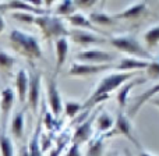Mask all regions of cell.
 <instances>
[{
	"mask_svg": "<svg viewBox=\"0 0 159 156\" xmlns=\"http://www.w3.org/2000/svg\"><path fill=\"white\" fill-rule=\"evenodd\" d=\"M141 75V71L138 73H121L116 71L113 74H107L99 81V84L96 85V88L92 91V93L89 95V98L85 100V103H82V110H89L92 107L98 106L101 102L106 100L112 96V93L116 89L121 87L123 84H126L130 79Z\"/></svg>",
	"mask_w": 159,
	"mask_h": 156,
	"instance_id": "obj_1",
	"label": "cell"
},
{
	"mask_svg": "<svg viewBox=\"0 0 159 156\" xmlns=\"http://www.w3.org/2000/svg\"><path fill=\"white\" fill-rule=\"evenodd\" d=\"M10 46L17 55L25 57L27 60L34 61L42 59V47L38 39L30 33L20 29H13L8 35Z\"/></svg>",
	"mask_w": 159,
	"mask_h": 156,
	"instance_id": "obj_2",
	"label": "cell"
},
{
	"mask_svg": "<svg viewBox=\"0 0 159 156\" xmlns=\"http://www.w3.org/2000/svg\"><path fill=\"white\" fill-rule=\"evenodd\" d=\"M35 25L41 29L45 41H56L59 38H69L70 31L66 28L64 21L56 16H38L35 17Z\"/></svg>",
	"mask_w": 159,
	"mask_h": 156,
	"instance_id": "obj_3",
	"label": "cell"
},
{
	"mask_svg": "<svg viewBox=\"0 0 159 156\" xmlns=\"http://www.w3.org/2000/svg\"><path fill=\"white\" fill-rule=\"evenodd\" d=\"M107 42H109L116 50L123 52V53H129V55H133V56H137V59L138 57H144V59L149 57L148 50H147L145 47H143V45L131 35L113 36V38H110Z\"/></svg>",
	"mask_w": 159,
	"mask_h": 156,
	"instance_id": "obj_4",
	"label": "cell"
},
{
	"mask_svg": "<svg viewBox=\"0 0 159 156\" xmlns=\"http://www.w3.org/2000/svg\"><path fill=\"white\" fill-rule=\"evenodd\" d=\"M41 89H42V74L35 67L28 73V95L27 102L32 113H38L39 102H41Z\"/></svg>",
	"mask_w": 159,
	"mask_h": 156,
	"instance_id": "obj_5",
	"label": "cell"
},
{
	"mask_svg": "<svg viewBox=\"0 0 159 156\" xmlns=\"http://www.w3.org/2000/svg\"><path fill=\"white\" fill-rule=\"evenodd\" d=\"M117 55L113 52L101 49H87L81 50L75 55L77 63H88V64H110L116 60Z\"/></svg>",
	"mask_w": 159,
	"mask_h": 156,
	"instance_id": "obj_6",
	"label": "cell"
},
{
	"mask_svg": "<svg viewBox=\"0 0 159 156\" xmlns=\"http://www.w3.org/2000/svg\"><path fill=\"white\" fill-rule=\"evenodd\" d=\"M116 64H88V63H73L69 69V75L75 78H88L101 74L107 70L115 69Z\"/></svg>",
	"mask_w": 159,
	"mask_h": 156,
	"instance_id": "obj_7",
	"label": "cell"
},
{
	"mask_svg": "<svg viewBox=\"0 0 159 156\" xmlns=\"http://www.w3.org/2000/svg\"><path fill=\"white\" fill-rule=\"evenodd\" d=\"M112 135H121V137L127 138L130 142H133L134 145L140 146V142H138V140L135 138L134 132H133L131 123H130L129 117L123 113V110L119 112L117 117H116V120H115V127H113V130L110 132H107V134H105V137L107 138V137H112Z\"/></svg>",
	"mask_w": 159,
	"mask_h": 156,
	"instance_id": "obj_8",
	"label": "cell"
},
{
	"mask_svg": "<svg viewBox=\"0 0 159 156\" xmlns=\"http://www.w3.org/2000/svg\"><path fill=\"white\" fill-rule=\"evenodd\" d=\"M46 95H48V103L50 107V113L55 117H59L63 112V100L61 95L57 89V81L56 75H49L46 78Z\"/></svg>",
	"mask_w": 159,
	"mask_h": 156,
	"instance_id": "obj_9",
	"label": "cell"
},
{
	"mask_svg": "<svg viewBox=\"0 0 159 156\" xmlns=\"http://www.w3.org/2000/svg\"><path fill=\"white\" fill-rule=\"evenodd\" d=\"M96 113L98 112H95L89 118H85L81 124H78V126L75 127L74 132H73V135H71V144L81 146L82 144L89 142V140L92 138V132H93L92 124H93V121H95Z\"/></svg>",
	"mask_w": 159,
	"mask_h": 156,
	"instance_id": "obj_10",
	"label": "cell"
},
{
	"mask_svg": "<svg viewBox=\"0 0 159 156\" xmlns=\"http://www.w3.org/2000/svg\"><path fill=\"white\" fill-rule=\"evenodd\" d=\"M148 81V77H144V75H138V77L130 79L127 81L126 84H123L120 88L117 89L116 92V102H117L119 107L120 109H124L127 105V99H129V95L130 92L133 91V88L137 87V85H141V84H145Z\"/></svg>",
	"mask_w": 159,
	"mask_h": 156,
	"instance_id": "obj_11",
	"label": "cell"
},
{
	"mask_svg": "<svg viewBox=\"0 0 159 156\" xmlns=\"http://www.w3.org/2000/svg\"><path fill=\"white\" fill-rule=\"evenodd\" d=\"M148 66H149V60H144V59H137V57H124L116 64L115 70L121 73H138V71H145Z\"/></svg>",
	"mask_w": 159,
	"mask_h": 156,
	"instance_id": "obj_12",
	"label": "cell"
},
{
	"mask_svg": "<svg viewBox=\"0 0 159 156\" xmlns=\"http://www.w3.org/2000/svg\"><path fill=\"white\" fill-rule=\"evenodd\" d=\"M3 10H17V11H24V13H30L34 16H46L49 14V10H45L41 7H35L31 4L30 2H20V0H11V2H4L3 3Z\"/></svg>",
	"mask_w": 159,
	"mask_h": 156,
	"instance_id": "obj_13",
	"label": "cell"
},
{
	"mask_svg": "<svg viewBox=\"0 0 159 156\" xmlns=\"http://www.w3.org/2000/svg\"><path fill=\"white\" fill-rule=\"evenodd\" d=\"M69 38L75 45H80V46H88V45H92V43H105L106 42L105 38H99L95 33L89 32V31H84V29L70 31Z\"/></svg>",
	"mask_w": 159,
	"mask_h": 156,
	"instance_id": "obj_14",
	"label": "cell"
},
{
	"mask_svg": "<svg viewBox=\"0 0 159 156\" xmlns=\"http://www.w3.org/2000/svg\"><path fill=\"white\" fill-rule=\"evenodd\" d=\"M14 99H16V92L13 88L7 87L2 91L0 93V112H2V123L3 127H6V123L8 120L10 112L14 106Z\"/></svg>",
	"mask_w": 159,
	"mask_h": 156,
	"instance_id": "obj_15",
	"label": "cell"
},
{
	"mask_svg": "<svg viewBox=\"0 0 159 156\" xmlns=\"http://www.w3.org/2000/svg\"><path fill=\"white\" fill-rule=\"evenodd\" d=\"M147 11V3L145 2H137V3H133L130 7L124 8L123 11L117 14H113L115 20H126V21H135L138 20L144 13Z\"/></svg>",
	"mask_w": 159,
	"mask_h": 156,
	"instance_id": "obj_16",
	"label": "cell"
},
{
	"mask_svg": "<svg viewBox=\"0 0 159 156\" xmlns=\"http://www.w3.org/2000/svg\"><path fill=\"white\" fill-rule=\"evenodd\" d=\"M55 49H56V71L55 75L60 71L63 64L67 60L69 55V38H59L55 41Z\"/></svg>",
	"mask_w": 159,
	"mask_h": 156,
	"instance_id": "obj_17",
	"label": "cell"
},
{
	"mask_svg": "<svg viewBox=\"0 0 159 156\" xmlns=\"http://www.w3.org/2000/svg\"><path fill=\"white\" fill-rule=\"evenodd\" d=\"M16 92L18 96L20 103H27V95H28V73L27 70L21 69L16 74Z\"/></svg>",
	"mask_w": 159,
	"mask_h": 156,
	"instance_id": "obj_18",
	"label": "cell"
},
{
	"mask_svg": "<svg viewBox=\"0 0 159 156\" xmlns=\"http://www.w3.org/2000/svg\"><path fill=\"white\" fill-rule=\"evenodd\" d=\"M157 93H159V81H158L152 88H149L148 91H145L144 93H141V95L138 96L137 100H135V103L133 105L131 110L129 112V116H130V117H134V116L137 114L138 112H140L141 107H143L144 105L147 103V102H149V99H152L155 95H157Z\"/></svg>",
	"mask_w": 159,
	"mask_h": 156,
	"instance_id": "obj_19",
	"label": "cell"
},
{
	"mask_svg": "<svg viewBox=\"0 0 159 156\" xmlns=\"http://www.w3.org/2000/svg\"><path fill=\"white\" fill-rule=\"evenodd\" d=\"M67 21L75 27L77 29H84V31H89V32H99V28H96L92 22L89 21L87 16H84L82 13H74L73 16L67 17Z\"/></svg>",
	"mask_w": 159,
	"mask_h": 156,
	"instance_id": "obj_20",
	"label": "cell"
},
{
	"mask_svg": "<svg viewBox=\"0 0 159 156\" xmlns=\"http://www.w3.org/2000/svg\"><path fill=\"white\" fill-rule=\"evenodd\" d=\"M42 132V118H39L36 123L35 131H34L32 137H31L30 142H28V156H42L43 152L41 151V145H39V137Z\"/></svg>",
	"mask_w": 159,
	"mask_h": 156,
	"instance_id": "obj_21",
	"label": "cell"
},
{
	"mask_svg": "<svg viewBox=\"0 0 159 156\" xmlns=\"http://www.w3.org/2000/svg\"><path fill=\"white\" fill-rule=\"evenodd\" d=\"M88 18H89V21L92 22L96 28H99V27H113V25L117 22L115 20V17L110 16V14H107V13H105V11H93V13H91L89 16H88Z\"/></svg>",
	"mask_w": 159,
	"mask_h": 156,
	"instance_id": "obj_22",
	"label": "cell"
},
{
	"mask_svg": "<svg viewBox=\"0 0 159 156\" xmlns=\"http://www.w3.org/2000/svg\"><path fill=\"white\" fill-rule=\"evenodd\" d=\"M95 123H96V130H98L99 134H107V131H112L113 127H115V118L107 112L103 110L95 118Z\"/></svg>",
	"mask_w": 159,
	"mask_h": 156,
	"instance_id": "obj_23",
	"label": "cell"
},
{
	"mask_svg": "<svg viewBox=\"0 0 159 156\" xmlns=\"http://www.w3.org/2000/svg\"><path fill=\"white\" fill-rule=\"evenodd\" d=\"M24 124H25V112L20 110L14 114L11 120V135L16 140H21L24 135Z\"/></svg>",
	"mask_w": 159,
	"mask_h": 156,
	"instance_id": "obj_24",
	"label": "cell"
},
{
	"mask_svg": "<svg viewBox=\"0 0 159 156\" xmlns=\"http://www.w3.org/2000/svg\"><path fill=\"white\" fill-rule=\"evenodd\" d=\"M105 134H98L96 137H92L88 142V152L85 156H102L103 155V142Z\"/></svg>",
	"mask_w": 159,
	"mask_h": 156,
	"instance_id": "obj_25",
	"label": "cell"
},
{
	"mask_svg": "<svg viewBox=\"0 0 159 156\" xmlns=\"http://www.w3.org/2000/svg\"><path fill=\"white\" fill-rule=\"evenodd\" d=\"M74 13H77V7H75L74 2L71 0H64V2H60L57 3L55 8V14L56 17H70L73 16Z\"/></svg>",
	"mask_w": 159,
	"mask_h": 156,
	"instance_id": "obj_26",
	"label": "cell"
},
{
	"mask_svg": "<svg viewBox=\"0 0 159 156\" xmlns=\"http://www.w3.org/2000/svg\"><path fill=\"white\" fill-rule=\"evenodd\" d=\"M0 155L2 156H14L13 140H11L3 130L0 131Z\"/></svg>",
	"mask_w": 159,
	"mask_h": 156,
	"instance_id": "obj_27",
	"label": "cell"
},
{
	"mask_svg": "<svg viewBox=\"0 0 159 156\" xmlns=\"http://www.w3.org/2000/svg\"><path fill=\"white\" fill-rule=\"evenodd\" d=\"M144 42L148 47H157L159 43V25L149 28L144 33Z\"/></svg>",
	"mask_w": 159,
	"mask_h": 156,
	"instance_id": "obj_28",
	"label": "cell"
},
{
	"mask_svg": "<svg viewBox=\"0 0 159 156\" xmlns=\"http://www.w3.org/2000/svg\"><path fill=\"white\" fill-rule=\"evenodd\" d=\"M41 118H42V124H45L48 132H53L59 128V121L56 120V117L49 112V110H43Z\"/></svg>",
	"mask_w": 159,
	"mask_h": 156,
	"instance_id": "obj_29",
	"label": "cell"
},
{
	"mask_svg": "<svg viewBox=\"0 0 159 156\" xmlns=\"http://www.w3.org/2000/svg\"><path fill=\"white\" fill-rule=\"evenodd\" d=\"M14 64H16V59L10 53L4 52V50H0V71L2 73L11 71Z\"/></svg>",
	"mask_w": 159,
	"mask_h": 156,
	"instance_id": "obj_30",
	"label": "cell"
},
{
	"mask_svg": "<svg viewBox=\"0 0 159 156\" xmlns=\"http://www.w3.org/2000/svg\"><path fill=\"white\" fill-rule=\"evenodd\" d=\"M71 141V135L67 134V132H63V134H60V137L56 140V146L52 149V152H50V156H59L63 152V149L66 148V145Z\"/></svg>",
	"mask_w": 159,
	"mask_h": 156,
	"instance_id": "obj_31",
	"label": "cell"
},
{
	"mask_svg": "<svg viewBox=\"0 0 159 156\" xmlns=\"http://www.w3.org/2000/svg\"><path fill=\"white\" fill-rule=\"evenodd\" d=\"M81 112H82V103H80L77 100H67L66 105H64V113L70 118L77 117Z\"/></svg>",
	"mask_w": 159,
	"mask_h": 156,
	"instance_id": "obj_32",
	"label": "cell"
},
{
	"mask_svg": "<svg viewBox=\"0 0 159 156\" xmlns=\"http://www.w3.org/2000/svg\"><path fill=\"white\" fill-rule=\"evenodd\" d=\"M14 20L20 22H24V24H35V17L34 14H30V13H24V11H14L11 14Z\"/></svg>",
	"mask_w": 159,
	"mask_h": 156,
	"instance_id": "obj_33",
	"label": "cell"
},
{
	"mask_svg": "<svg viewBox=\"0 0 159 156\" xmlns=\"http://www.w3.org/2000/svg\"><path fill=\"white\" fill-rule=\"evenodd\" d=\"M147 75H148V79H159V57L154 59V60H149V66L147 67Z\"/></svg>",
	"mask_w": 159,
	"mask_h": 156,
	"instance_id": "obj_34",
	"label": "cell"
},
{
	"mask_svg": "<svg viewBox=\"0 0 159 156\" xmlns=\"http://www.w3.org/2000/svg\"><path fill=\"white\" fill-rule=\"evenodd\" d=\"M53 142V138H52V132H41V137H39V145H41V151L42 152H46L50 149Z\"/></svg>",
	"mask_w": 159,
	"mask_h": 156,
	"instance_id": "obj_35",
	"label": "cell"
},
{
	"mask_svg": "<svg viewBox=\"0 0 159 156\" xmlns=\"http://www.w3.org/2000/svg\"><path fill=\"white\" fill-rule=\"evenodd\" d=\"M74 4L77 7V10H89L91 7H93L96 4V2L95 0H75Z\"/></svg>",
	"mask_w": 159,
	"mask_h": 156,
	"instance_id": "obj_36",
	"label": "cell"
},
{
	"mask_svg": "<svg viewBox=\"0 0 159 156\" xmlns=\"http://www.w3.org/2000/svg\"><path fill=\"white\" fill-rule=\"evenodd\" d=\"M66 156H82L80 146L78 145H74V144H71V146L69 148V151H67Z\"/></svg>",
	"mask_w": 159,
	"mask_h": 156,
	"instance_id": "obj_37",
	"label": "cell"
},
{
	"mask_svg": "<svg viewBox=\"0 0 159 156\" xmlns=\"http://www.w3.org/2000/svg\"><path fill=\"white\" fill-rule=\"evenodd\" d=\"M20 156H28V146L20 148Z\"/></svg>",
	"mask_w": 159,
	"mask_h": 156,
	"instance_id": "obj_38",
	"label": "cell"
},
{
	"mask_svg": "<svg viewBox=\"0 0 159 156\" xmlns=\"http://www.w3.org/2000/svg\"><path fill=\"white\" fill-rule=\"evenodd\" d=\"M4 28H6V24H4V20H3V17L0 16V33L4 31Z\"/></svg>",
	"mask_w": 159,
	"mask_h": 156,
	"instance_id": "obj_39",
	"label": "cell"
},
{
	"mask_svg": "<svg viewBox=\"0 0 159 156\" xmlns=\"http://www.w3.org/2000/svg\"><path fill=\"white\" fill-rule=\"evenodd\" d=\"M138 156H154L152 154H149V152H145V151H141L140 154H138Z\"/></svg>",
	"mask_w": 159,
	"mask_h": 156,
	"instance_id": "obj_40",
	"label": "cell"
},
{
	"mask_svg": "<svg viewBox=\"0 0 159 156\" xmlns=\"http://www.w3.org/2000/svg\"><path fill=\"white\" fill-rule=\"evenodd\" d=\"M151 103H152V105H155V106H158V107H159V99H152V100H151Z\"/></svg>",
	"mask_w": 159,
	"mask_h": 156,
	"instance_id": "obj_41",
	"label": "cell"
},
{
	"mask_svg": "<svg viewBox=\"0 0 159 156\" xmlns=\"http://www.w3.org/2000/svg\"><path fill=\"white\" fill-rule=\"evenodd\" d=\"M2 13H4V10H3V3H0V16H2Z\"/></svg>",
	"mask_w": 159,
	"mask_h": 156,
	"instance_id": "obj_42",
	"label": "cell"
},
{
	"mask_svg": "<svg viewBox=\"0 0 159 156\" xmlns=\"http://www.w3.org/2000/svg\"><path fill=\"white\" fill-rule=\"evenodd\" d=\"M107 156H113V155H107Z\"/></svg>",
	"mask_w": 159,
	"mask_h": 156,
	"instance_id": "obj_43",
	"label": "cell"
}]
</instances>
